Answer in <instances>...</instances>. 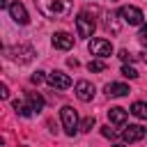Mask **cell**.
Segmentation results:
<instances>
[{
    "label": "cell",
    "instance_id": "cell-1",
    "mask_svg": "<svg viewBox=\"0 0 147 147\" xmlns=\"http://www.w3.org/2000/svg\"><path fill=\"white\" fill-rule=\"evenodd\" d=\"M37 9L41 16L53 18V21H62L71 14V0H34Z\"/></svg>",
    "mask_w": 147,
    "mask_h": 147
},
{
    "label": "cell",
    "instance_id": "cell-2",
    "mask_svg": "<svg viewBox=\"0 0 147 147\" xmlns=\"http://www.w3.org/2000/svg\"><path fill=\"white\" fill-rule=\"evenodd\" d=\"M60 117H62L64 133H67V136H76V131L80 129V124H78V113H76L71 106H62V110H60Z\"/></svg>",
    "mask_w": 147,
    "mask_h": 147
},
{
    "label": "cell",
    "instance_id": "cell-3",
    "mask_svg": "<svg viewBox=\"0 0 147 147\" xmlns=\"http://www.w3.org/2000/svg\"><path fill=\"white\" fill-rule=\"evenodd\" d=\"M94 28H96V23H94V18L87 11H80L76 16V32H78V37H92Z\"/></svg>",
    "mask_w": 147,
    "mask_h": 147
},
{
    "label": "cell",
    "instance_id": "cell-4",
    "mask_svg": "<svg viewBox=\"0 0 147 147\" xmlns=\"http://www.w3.org/2000/svg\"><path fill=\"white\" fill-rule=\"evenodd\" d=\"M119 16H122V21L124 23H129V25H142V11L138 9V7H133V5H124V7H119V11H117Z\"/></svg>",
    "mask_w": 147,
    "mask_h": 147
},
{
    "label": "cell",
    "instance_id": "cell-5",
    "mask_svg": "<svg viewBox=\"0 0 147 147\" xmlns=\"http://www.w3.org/2000/svg\"><path fill=\"white\" fill-rule=\"evenodd\" d=\"M87 48H90V53L92 55H96V57H110L113 55V44L108 41V39H92L90 44H87Z\"/></svg>",
    "mask_w": 147,
    "mask_h": 147
},
{
    "label": "cell",
    "instance_id": "cell-6",
    "mask_svg": "<svg viewBox=\"0 0 147 147\" xmlns=\"http://www.w3.org/2000/svg\"><path fill=\"white\" fill-rule=\"evenodd\" d=\"M9 57L18 64H25L34 57V48L32 46H14V48H9Z\"/></svg>",
    "mask_w": 147,
    "mask_h": 147
},
{
    "label": "cell",
    "instance_id": "cell-7",
    "mask_svg": "<svg viewBox=\"0 0 147 147\" xmlns=\"http://www.w3.org/2000/svg\"><path fill=\"white\" fill-rule=\"evenodd\" d=\"M9 16H11V21L18 23V25H28V23H30V16H28L23 2H18V0L9 5Z\"/></svg>",
    "mask_w": 147,
    "mask_h": 147
},
{
    "label": "cell",
    "instance_id": "cell-8",
    "mask_svg": "<svg viewBox=\"0 0 147 147\" xmlns=\"http://www.w3.org/2000/svg\"><path fill=\"white\" fill-rule=\"evenodd\" d=\"M142 138H147V131L140 126V124H129L126 129H124V133H122V140L124 142H138V140H142Z\"/></svg>",
    "mask_w": 147,
    "mask_h": 147
},
{
    "label": "cell",
    "instance_id": "cell-9",
    "mask_svg": "<svg viewBox=\"0 0 147 147\" xmlns=\"http://www.w3.org/2000/svg\"><path fill=\"white\" fill-rule=\"evenodd\" d=\"M46 80H48V85L55 87V90H67V87H71V78H69L64 71H53V74L46 76Z\"/></svg>",
    "mask_w": 147,
    "mask_h": 147
},
{
    "label": "cell",
    "instance_id": "cell-10",
    "mask_svg": "<svg viewBox=\"0 0 147 147\" xmlns=\"http://www.w3.org/2000/svg\"><path fill=\"white\" fill-rule=\"evenodd\" d=\"M76 96L80 99V101H92L94 99V85L90 83V80H78L76 83Z\"/></svg>",
    "mask_w": 147,
    "mask_h": 147
},
{
    "label": "cell",
    "instance_id": "cell-11",
    "mask_svg": "<svg viewBox=\"0 0 147 147\" xmlns=\"http://www.w3.org/2000/svg\"><path fill=\"white\" fill-rule=\"evenodd\" d=\"M51 41H53V46H55L57 51H69V48L74 46V37H71L69 32H55Z\"/></svg>",
    "mask_w": 147,
    "mask_h": 147
},
{
    "label": "cell",
    "instance_id": "cell-12",
    "mask_svg": "<svg viewBox=\"0 0 147 147\" xmlns=\"http://www.w3.org/2000/svg\"><path fill=\"white\" fill-rule=\"evenodd\" d=\"M126 110L124 108H119V106H113L110 110H108V119L113 122V124H117V126H122V124H126Z\"/></svg>",
    "mask_w": 147,
    "mask_h": 147
},
{
    "label": "cell",
    "instance_id": "cell-13",
    "mask_svg": "<svg viewBox=\"0 0 147 147\" xmlns=\"http://www.w3.org/2000/svg\"><path fill=\"white\" fill-rule=\"evenodd\" d=\"M131 90H129V85H124V83H108L106 85V94L108 96H126Z\"/></svg>",
    "mask_w": 147,
    "mask_h": 147
},
{
    "label": "cell",
    "instance_id": "cell-14",
    "mask_svg": "<svg viewBox=\"0 0 147 147\" xmlns=\"http://www.w3.org/2000/svg\"><path fill=\"white\" fill-rule=\"evenodd\" d=\"M25 99H28V103L32 106L34 113H39V110L44 108V96H41L39 92H25Z\"/></svg>",
    "mask_w": 147,
    "mask_h": 147
},
{
    "label": "cell",
    "instance_id": "cell-15",
    "mask_svg": "<svg viewBox=\"0 0 147 147\" xmlns=\"http://www.w3.org/2000/svg\"><path fill=\"white\" fill-rule=\"evenodd\" d=\"M131 115H136L138 119H147V103L145 101H136L133 106H131V110H129Z\"/></svg>",
    "mask_w": 147,
    "mask_h": 147
},
{
    "label": "cell",
    "instance_id": "cell-16",
    "mask_svg": "<svg viewBox=\"0 0 147 147\" xmlns=\"http://www.w3.org/2000/svg\"><path fill=\"white\" fill-rule=\"evenodd\" d=\"M14 110H16V113H18V115H21V117H30V115H32V113H34V110H32V106H30V103H28V106H25V103H21V101H14Z\"/></svg>",
    "mask_w": 147,
    "mask_h": 147
},
{
    "label": "cell",
    "instance_id": "cell-17",
    "mask_svg": "<svg viewBox=\"0 0 147 147\" xmlns=\"http://www.w3.org/2000/svg\"><path fill=\"white\" fill-rule=\"evenodd\" d=\"M87 71H92V74L106 71V62H103V57H101V60H90V62H87Z\"/></svg>",
    "mask_w": 147,
    "mask_h": 147
},
{
    "label": "cell",
    "instance_id": "cell-18",
    "mask_svg": "<svg viewBox=\"0 0 147 147\" xmlns=\"http://www.w3.org/2000/svg\"><path fill=\"white\" fill-rule=\"evenodd\" d=\"M94 124H96V119H94V115H90V117H85V119L80 122V131H92Z\"/></svg>",
    "mask_w": 147,
    "mask_h": 147
},
{
    "label": "cell",
    "instance_id": "cell-19",
    "mask_svg": "<svg viewBox=\"0 0 147 147\" xmlns=\"http://www.w3.org/2000/svg\"><path fill=\"white\" fill-rule=\"evenodd\" d=\"M122 76H124V78H131V80H133V78H138V71H136L133 67H129V64L124 62V67H122Z\"/></svg>",
    "mask_w": 147,
    "mask_h": 147
},
{
    "label": "cell",
    "instance_id": "cell-20",
    "mask_svg": "<svg viewBox=\"0 0 147 147\" xmlns=\"http://www.w3.org/2000/svg\"><path fill=\"white\" fill-rule=\"evenodd\" d=\"M101 133H103V138H108V140H117V133L110 129V124H108V126H101Z\"/></svg>",
    "mask_w": 147,
    "mask_h": 147
},
{
    "label": "cell",
    "instance_id": "cell-21",
    "mask_svg": "<svg viewBox=\"0 0 147 147\" xmlns=\"http://www.w3.org/2000/svg\"><path fill=\"white\" fill-rule=\"evenodd\" d=\"M119 60H122V62H133V60H136V55H133V53H129L126 48H122V51H119Z\"/></svg>",
    "mask_w": 147,
    "mask_h": 147
},
{
    "label": "cell",
    "instance_id": "cell-22",
    "mask_svg": "<svg viewBox=\"0 0 147 147\" xmlns=\"http://www.w3.org/2000/svg\"><path fill=\"white\" fill-rule=\"evenodd\" d=\"M30 80H32V83H34V85H39V83H41V80H44V71H34V74H32V78H30Z\"/></svg>",
    "mask_w": 147,
    "mask_h": 147
},
{
    "label": "cell",
    "instance_id": "cell-23",
    "mask_svg": "<svg viewBox=\"0 0 147 147\" xmlns=\"http://www.w3.org/2000/svg\"><path fill=\"white\" fill-rule=\"evenodd\" d=\"M0 96H2V99H9V90H7V85L0 87Z\"/></svg>",
    "mask_w": 147,
    "mask_h": 147
},
{
    "label": "cell",
    "instance_id": "cell-24",
    "mask_svg": "<svg viewBox=\"0 0 147 147\" xmlns=\"http://www.w3.org/2000/svg\"><path fill=\"white\" fill-rule=\"evenodd\" d=\"M9 5H11L9 0H0V7H2V9H9Z\"/></svg>",
    "mask_w": 147,
    "mask_h": 147
},
{
    "label": "cell",
    "instance_id": "cell-25",
    "mask_svg": "<svg viewBox=\"0 0 147 147\" xmlns=\"http://www.w3.org/2000/svg\"><path fill=\"white\" fill-rule=\"evenodd\" d=\"M69 67H78V60L76 57H69Z\"/></svg>",
    "mask_w": 147,
    "mask_h": 147
},
{
    "label": "cell",
    "instance_id": "cell-26",
    "mask_svg": "<svg viewBox=\"0 0 147 147\" xmlns=\"http://www.w3.org/2000/svg\"><path fill=\"white\" fill-rule=\"evenodd\" d=\"M140 37H147V23H145V25L140 28Z\"/></svg>",
    "mask_w": 147,
    "mask_h": 147
}]
</instances>
